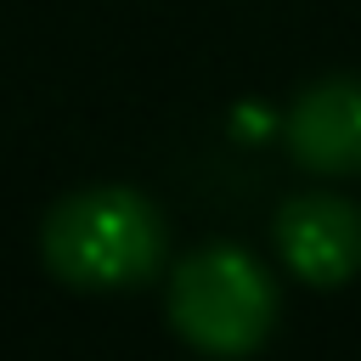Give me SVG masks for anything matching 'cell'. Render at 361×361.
<instances>
[{
  "label": "cell",
  "mask_w": 361,
  "mask_h": 361,
  "mask_svg": "<svg viewBox=\"0 0 361 361\" xmlns=\"http://www.w3.org/2000/svg\"><path fill=\"white\" fill-rule=\"evenodd\" d=\"M164 214L130 186L62 197L39 226V254L68 288H135L164 271Z\"/></svg>",
  "instance_id": "cell-1"
},
{
  "label": "cell",
  "mask_w": 361,
  "mask_h": 361,
  "mask_svg": "<svg viewBox=\"0 0 361 361\" xmlns=\"http://www.w3.org/2000/svg\"><path fill=\"white\" fill-rule=\"evenodd\" d=\"M169 322L192 350L243 361L265 344L276 322V288L243 248L214 243L180 259L169 282Z\"/></svg>",
  "instance_id": "cell-2"
},
{
  "label": "cell",
  "mask_w": 361,
  "mask_h": 361,
  "mask_svg": "<svg viewBox=\"0 0 361 361\" xmlns=\"http://www.w3.org/2000/svg\"><path fill=\"white\" fill-rule=\"evenodd\" d=\"M276 248L293 276L316 288H338L361 271V209L333 192L288 197L276 214Z\"/></svg>",
  "instance_id": "cell-3"
},
{
  "label": "cell",
  "mask_w": 361,
  "mask_h": 361,
  "mask_svg": "<svg viewBox=\"0 0 361 361\" xmlns=\"http://www.w3.org/2000/svg\"><path fill=\"white\" fill-rule=\"evenodd\" d=\"M288 152L316 175L361 169V79H322L288 113Z\"/></svg>",
  "instance_id": "cell-4"
}]
</instances>
